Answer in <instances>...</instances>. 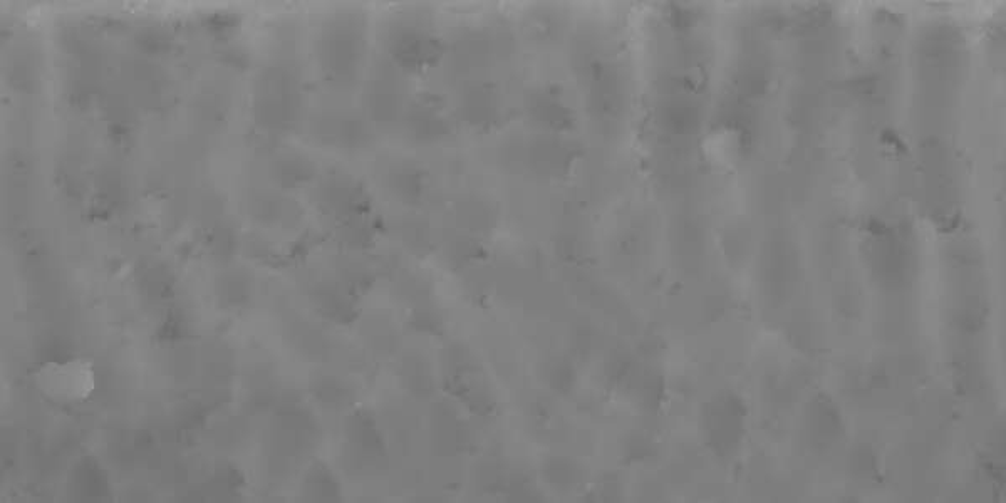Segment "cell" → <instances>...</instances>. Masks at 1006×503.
<instances>
[{
	"label": "cell",
	"mask_w": 1006,
	"mask_h": 503,
	"mask_svg": "<svg viewBox=\"0 0 1006 503\" xmlns=\"http://www.w3.org/2000/svg\"><path fill=\"white\" fill-rule=\"evenodd\" d=\"M366 49V22L358 12H339L329 17L314 41V54L324 78L338 88H349L361 78Z\"/></svg>",
	"instance_id": "cell-1"
},
{
	"label": "cell",
	"mask_w": 1006,
	"mask_h": 503,
	"mask_svg": "<svg viewBox=\"0 0 1006 503\" xmlns=\"http://www.w3.org/2000/svg\"><path fill=\"white\" fill-rule=\"evenodd\" d=\"M299 76L291 66H265L254 86L255 120L265 130L291 128L301 115L302 96Z\"/></svg>",
	"instance_id": "cell-2"
},
{
	"label": "cell",
	"mask_w": 1006,
	"mask_h": 503,
	"mask_svg": "<svg viewBox=\"0 0 1006 503\" xmlns=\"http://www.w3.org/2000/svg\"><path fill=\"white\" fill-rule=\"evenodd\" d=\"M386 49L396 68L408 73L430 68L441 52L435 32L416 19L393 22L386 32Z\"/></svg>",
	"instance_id": "cell-3"
},
{
	"label": "cell",
	"mask_w": 1006,
	"mask_h": 503,
	"mask_svg": "<svg viewBox=\"0 0 1006 503\" xmlns=\"http://www.w3.org/2000/svg\"><path fill=\"white\" fill-rule=\"evenodd\" d=\"M525 106L530 120L547 133H562L574 125L572 109L567 108L554 89H537L530 93Z\"/></svg>",
	"instance_id": "cell-4"
},
{
	"label": "cell",
	"mask_w": 1006,
	"mask_h": 503,
	"mask_svg": "<svg viewBox=\"0 0 1006 503\" xmlns=\"http://www.w3.org/2000/svg\"><path fill=\"white\" fill-rule=\"evenodd\" d=\"M406 130L423 143L438 141L452 130L448 116L433 101H416L406 109Z\"/></svg>",
	"instance_id": "cell-5"
},
{
	"label": "cell",
	"mask_w": 1006,
	"mask_h": 503,
	"mask_svg": "<svg viewBox=\"0 0 1006 503\" xmlns=\"http://www.w3.org/2000/svg\"><path fill=\"white\" fill-rule=\"evenodd\" d=\"M356 185L358 183L351 182L348 178L334 177L321 183L317 198H319L322 207L326 208L327 213L338 215L341 218L353 217L364 203L361 190Z\"/></svg>",
	"instance_id": "cell-6"
},
{
	"label": "cell",
	"mask_w": 1006,
	"mask_h": 503,
	"mask_svg": "<svg viewBox=\"0 0 1006 503\" xmlns=\"http://www.w3.org/2000/svg\"><path fill=\"white\" fill-rule=\"evenodd\" d=\"M322 133L339 148H363L369 141V130L364 121L354 115L331 116L322 121Z\"/></svg>",
	"instance_id": "cell-7"
},
{
	"label": "cell",
	"mask_w": 1006,
	"mask_h": 503,
	"mask_svg": "<svg viewBox=\"0 0 1006 503\" xmlns=\"http://www.w3.org/2000/svg\"><path fill=\"white\" fill-rule=\"evenodd\" d=\"M400 89L395 83H389L388 71H378L373 83L368 89V106L371 108L373 120H395L401 111Z\"/></svg>",
	"instance_id": "cell-8"
},
{
	"label": "cell",
	"mask_w": 1006,
	"mask_h": 503,
	"mask_svg": "<svg viewBox=\"0 0 1006 503\" xmlns=\"http://www.w3.org/2000/svg\"><path fill=\"white\" fill-rule=\"evenodd\" d=\"M532 160L537 163L539 170H544L542 173L545 175H559L571 165L572 151L566 141L559 138H540L535 143Z\"/></svg>",
	"instance_id": "cell-9"
},
{
	"label": "cell",
	"mask_w": 1006,
	"mask_h": 503,
	"mask_svg": "<svg viewBox=\"0 0 1006 503\" xmlns=\"http://www.w3.org/2000/svg\"><path fill=\"white\" fill-rule=\"evenodd\" d=\"M388 187L403 202H420L425 195V178L413 166H396L388 173Z\"/></svg>",
	"instance_id": "cell-10"
},
{
	"label": "cell",
	"mask_w": 1006,
	"mask_h": 503,
	"mask_svg": "<svg viewBox=\"0 0 1006 503\" xmlns=\"http://www.w3.org/2000/svg\"><path fill=\"white\" fill-rule=\"evenodd\" d=\"M349 441L354 448L358 446L363 453H379L383 448V440L379 435L378 428L368 415H356L349 423Z\"/></svg>",
	"instance_id": "cell-11"
},
{
	"label": "cell",
	"mask_w": 1006,
	"mask_h": 503,
	"mask_svg": "<svg viewBox=\"0 0 1006 503\" xmlns=\"http://www.w3.org/2000/svg\"><path fill=\"white\" fill-rule=\"evenodd\" d=\"M274 170L279 182L284 183L286 187H297L299 183L311 180L314 175L311 161L299 155L282 156L281 160L275 163Z\"/></svg>",
	"instance_id": "cell-12"
},
{
	"label": "cell",
	"mask_w": 1006,
	"mask_h": 503,
	"mask_svg": "<svg viewBox=\"0 0 1006 503\" xmlns=\"http://www.w3.org/2000/svg\"><path fill=\"white\" fill-rule=\"evenodd\" d=\"M306 493L312 500H336L339 495V485L336 478L332 477L331 470L326 465H314L307 472Z\"/></svg>",
	"instance_id": "cell-13"
},
{
	"label": "cell",
	"mask_w": 1006,
	"mask_h": 503,
	"mask_svg": "<svg viewBox=\"0 0 1006 503\" xmlns=\"http://www.w3.org/2000/svg\"><path fill=\"white\" fill-rule=\"evenodd\" d=\"M317 391H319L322 403H326L329 406L343 405L346 398H348L346 388H343V384L334 381V379H324L317 386Z\"/></svg>",
	"instance_id": "cell-14"
},
{
	"label": "cell",
	"mask_w": 1006,
	"mask_h": 503,
	"mask_svg": "<svg viewBox=\"0 0 1006 503\" xmlns=\"http://www.w3.org/2000/svg\"><path fill=\"white\" fill-rule=\"evenodd\" d=\"M550 467L549 482L554 483L555 487H571L572 483L576 482V468L572 467L571 463H562V460H555Z\"/></svg>",
	"instance_id": "cell-15"
}]
</instances>
